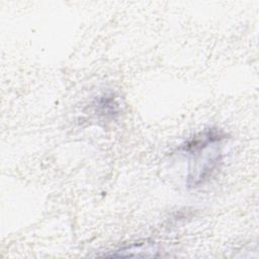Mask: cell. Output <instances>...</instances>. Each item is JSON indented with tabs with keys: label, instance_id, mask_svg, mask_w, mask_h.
Here are the masks:
<instances>
[{
	"label": "cell",
	"instance_id": "cell-2",
	"mask_svg": "<svg viewBox=\"0 0 259 259\" xmlns=\"http://www.w3.org/2000/svg\"><path fill=\"white\" fill-rule=\"evenodd\" d=\"M98 107L101 108V113H106V114H113L116 112V102L114 101V98H112V96L108 97V96H103L100 98L98 104Z\"/></svg>",
	"mask_w": 259,
	"mask_h": 259
},
{
	"label": "cell",
	"instance_id": "cell-1",
	"mask_svg": "<svg viewBox=\"0 0 259 259\" xmlns=\"http://www.w3.org/2000/svg\"><path fill=\"white\" fill-rule=\"evenodd\" d=\"M227 135L218 127H209L197 133L180 147L189 157L186 184L190 188L203 185L220 168L223 160L222 145Z\"/></svg>",
	"mask_w": 259,
	"mask_h": 259
}]
</instances>
